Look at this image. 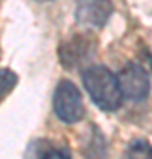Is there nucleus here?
<instances>
[{
    "label": "nucleus",
    "instance_id": "4",
    "mask_svg": "<svg viewBox=\"0 0 152 159\" xmlns=\"http://www.w3.org/2000/svg\"><path fill=\"white\" fill-rule=\"evenodd\" d=\"M113 12V4L110 0H76L74 20L81 27L101 29L108 23Z\"/></svg>",
    "mask_w": 152,
    "mask_h": 159
},
{
    "label": "nucleus",
    "instance_id": "1",
    "mask_svg": "<svg viewBox=\"0 0 152 159\" xmlns=\"http://www.w3.org/2000/svg\"><path fill=\"white\" fill-rule=\"evenodd\" d=\"M85 90L89 92L90 99L103 111H115L122 104V90L117 74L104 66H90L81 74Z\"/></svg>",
    "mask_w": 152,
    "mask_h": 159
},
{
    "label": "nucleus",
    "instance_id": "3",
    "mask_svg": "<svg viewBox=\"0 0 152 159\" xmlns=\"http://www.w3.org/2000/svg\"><path fill=\"white\" fill-rule=\"evenodd\" d=\"M118 83L122 96L127 97L129 101H143L150 94V78L140 64H127L120 73H118Z\"/></svg>",
    "mask_w": 152,
    "mask_h": 159
},
{
    "label": "nucleus",
    "instance_id": "8",
    "mask_svg": "<svg viewBox=\"0 0 152 159\" xmlns=\"http://www.w3.org/2000/svg\"><path fill=\"white\" fill-rule=\"evenodd\" d=\"M39 159H71V156L64 148H48L39 156Z\"/></svg>",
    "mask_w": 152,
    "mask_h": 159
},
{
    "label": "nucleus",
    "instance_id": "9",
    "mask_svg": "<svg viewBox=\"0 0 152 159\" xmlns=\"http://www.w3.org/2000/svg\"><path fill=\"white\" fill-rule=\"evenodd\" d=\"M35 2H51V0H35Z\"/></svg>",
    "mask_w": 152,
    "mask_h": 159
},
{
    "label": "nucleus",
    "instance_id": "5",
    "mask_svg": "<svg viewBox=\"0 0 152 159\" xmlns=\"http://www.w3.org/2000/svg\"><path fill=\"white\" fill-rule=\"evenodd\" d=\"M94 51H96L94 43L89 37L78 34V35H74V37H71V39H67L66 43L60 44L58 57H60V62H62L64 67L73 69V67L81 66L85 60H89Z\"/></svg>",
    "mask_w": 152,
    "mask_h": 159
},
{
    "label": "nucleus",
    "instance_id": "2",
    "mask_svg": "<svg viewBox=\"0 0 152 159\" xmlns=\"http://www.w3.org/2000/svg\"><path fill=\"white\" fill-rule=\"evenodd\" d=\"M53 111L64 124H74L83 119V101L78 87L69 80L58 81L53 92Z\"/></svg>",
    "mask_w": 152,
    "mask_h": 159
},
{
    "label": "nucleus",
    "instance_id": "7",
    "mask_svg": "<svg viewBox=\"0 0 152 159\" xmlns=\"http://www.w3.org/2000/svg\"><path fill=\"white\" fill-rule=\"evenodd\" d=\"M18 83V74L11 69H0V102L4 101Z\"/></svg>",
    "mask_w": 152,
    "mask_h": 159
},
{
    "label": "nucleus",
    "instance_id": "6",
    "mask_svg": "<svg viewBox=\"0 0 152 159\" xmlns=\"http://www.w3.org/2000/svg\"><path fill=\"white\" fill-rule=\"evenodd\" d=\"M127 159H152V145L143 138L133 140L127 145Z\"/></svg>",
    "mask_w": 152,
    "mask_h": 159
}]
</instances>
